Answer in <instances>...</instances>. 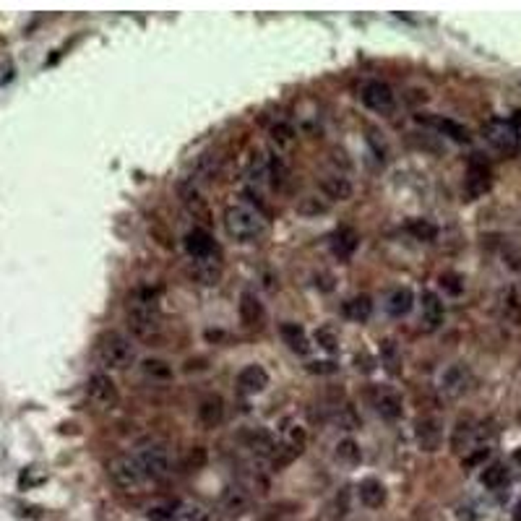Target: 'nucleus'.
<instances>
[{
	"mask_svg": "<svg viewBox=\"0 0 521 521\" xmlns=\"http://www.w3.org/2000/svg\"><path fill=\"white\" fill-rule=\"evenodd\" d=\"M224 230L237 243H256L266 232V219L258 208L247 204H234L224 211Z\"/></svg>",
	"mask_w": 521,
	"mask_h": 521,
	"instance_id": "obj_1",
	"label": "nucleus"
},
{
	"mask_svg": "<svg viewBox=\"0 0 521 521\" xmlns=\"http://www.w3.org/2000/svg\"><path fill=\"white\" fill-rule=\"evenodd\" d=\"M94 354H97V363L107 370H125L136 360V347L120 331H104L94 344Z\"/></svg>",
	"mask_w": 521,
	"mask_h": 521,
	"instance_id": "obj_2",
	"label": "nucleus"
},
{
	"mask_svg": "<svg viewBox=\"0 0 521 521\" xmlns=\"http://www.w3.org/2000/svg\"><path fill=\"white\" fill-rule=\"evenodd\" d=\"M130 334L136 339H154L159 337L162 328V315L152 295H138L128 302V313H125Z\"/></svg>",
	"mask_w": 521,
	"mask_h": 521,
	"instance_id": "obj_3",
	"label": "nucleus"
},
{
	"mask_svg": "<svg viewBox=\"0 0 521 521\" xmlns=\"http://www.w3.org/2000/svg\"><path fill=\"white\" fill-rule=\"evenodd\" d=\"M138 464H141L143 474H146V480L149 482H159L169 477V472H172V459H169V451L167 446H162V443H143L141 448H138Z\"/></svg>",
	"mask_w": 521,
	"mask_h": 521,
	"instance_id": "obj_4",
	"label": "nucleus"
},
{
	"mask_svg": "<svg viewBox=\"0 0 521 521\" xmlns=\"http://www.w3.org/2000/svg\"><path fill=\"white\" fill-rule=\"evenodd\" d=\"M107 472H110V480L115 482L117 487H123V490H138L143 482H149L146 474H143L141 464H138V459L130 454H120L115 459H110Z\"/></svg>",
	"mask_w": 521,
	"mask_h": 521,
	"instance_id": "obj_5",
	"label": "nucleus"
},
{
	"mask_svg": "<svg viewBox=\"0 0 521 521\" xmlns=\"http://www.w3.org/2000/svg\"><path fill=\"white\" fill-rule=\"evenodd\" d=\"M482 133H485V141L500 154H513L519 149V130L511 120H500V117L487 120Z\"/></svg>",
	"mask_w": 521,
	"mask_h": 521,
	"instance_id": "obj_6",
	"label": "nucleus"
},
{
	"mask_svg": "<svg viewBox=\"0 0 521 521\" xmlns=\"http://www.w3.org/2000/svg\"><path fill=\"white\" fill-rule=\"evenodd\" d=\"M360 99L367 110H373L378 115H391L393 112V107H396V94L391 89L386 81H365L363 89H360Z\"/></svg>",
	"mask_w": 521,
	"mask_h": 521,
	"instance_id": "obj_7",
	"label": "nucleus"
},
{
	"mask_svg": "<svg viewBox=\"0 0 521 521\" xmlns=\"http://www.w3.org/2000/svg\"><path fill=\"white\" fill-rule=\"evenodd\" d=\"M245 446L258 456L260 461H269L271 467L279 469V456H282V443L274 438L269 430L256 428L245 433Z\"/></svg>",
	"mask_w": 521,
	"mask_h": 521,
	"instance_id": "obj_8",
	"label": "nucleus"
},
{
	"mask_svg": "<svg viewBox=\"0 0 521 521\" xmlns=\"http://www.w3.org/2000/svg\"><path fill=\"white\" fill-rule=\"evenodd\" d=\"M86 396H89V402L94 404L97 409H112V407H117V399H120L115 380L110 376H104V373H94V376L89 378V383H86Z\"/></svg>",
	"mask_w": 521,
	"mask_h": 521,
	"instance_id": "obj_9",
	"label": "nucleus"
},
{
	"mask_svg": "<svg viewBox=\"0 0 521 521\" xmlns=\"http://www.w3.org/2000/svg\"><path fill=\"white\" fill-rule=\"evenodd\" d=\"M469 386H472V373H469V367L464 363L448 365L441 373V380H438V389H441V393L448 396V399L464 396L469 391Z\"/></svg>",
	"mask_w": 521,
	"mask_h": 521,
	"instance_id": "obj_10",
	"label": "nucleus"
},
{
	"mask_svg": "<svg viewBox=\"0 0 521 521\" xmlns=\"http://www.w3.org/2000/svg\"><path fill=\"white\" fill-rule=\"evenodd\" d=\"M490 185H493V172L487 167V162L472 159L467 169V180H464V193H467V198L469 201L480 198V195H485L490 191Z\"/></svg>",
	"mask_w": 521,
	"mask_h": 521,
	"instance_id": "obj_11",
	"label": "nucleus"
},
{
	"mask_svg": "<svg viewBox=\"0 0 521 521\" xmlns=\"http://www.w3.org/2000/svg\"><path fill=\"white\" fill-rule=\"evenodd\" d=\"M415 441L417 446L425 451V454H433V451H438L443 443V425L438 417H420L415 425Z\"/></svg>",
	"mask_w": 521,
	"mask_h": 521,
	"instance_id": "obj_12",
	"label": "nucleus"
},
{
	"mask_svg": "<svg viewBox=\"0 0 521 521\" xmlns=\"http://www.w3.org/2000/svg\"><path fill=\"white\" fill-rule=\"evenodd\" d=\"M443 318H446V311H443L441 298H438L435 292L425 289L422 298H420V328H422L425 334H433V331L441 328Z\"/></svg>",
	"mask_w": 521,
	"mask_h": 521,
	"instance_id": "obj_13",
	"label": "nucleus"
},
{
	"mask_svg": "<svg viewBox=\"0 0 521 521\" xmlns=\"http://www.w3.org/2000/svg\"><path fill=\"white\" fill-rule=\"evenodd\" d=\"M373 407H376V412L383 420H399L404 415V402H402V393L396 389H391V386H376L373 389Z\"/></svg>",
	"mask_w": 521,
	"mask_h": 521,
	"instance_id": "obj_14",
	"label": "nucleus"
},
{
	"mask_svg": "<svg viewBox=\"0 0 521 521\" xmlns=\"http://www.w3.org/2000/svg\"><path fill=\"white\" fill-rule=\"evenodd\" d=\"M318 188H321V195L328 204L331 201H350L352 195H354V185H352V180L344 172H328V175H324L321 182H318Z\"/></svg>",
	"mask_w": 521,
	"mask_h": 521,
	"instance_id": "obj_15",
	"label": "nucleus"
},
{
	"mask_svg": "<svg viewBox=\"0 0 521 521\" xmlns=\"http://www.w3.org/2000/svg\"><path fill=\"white\" fill-rule=\"evenodd\" d=\"M282 456H279V467H284L289 464L295 456L302 454V448H305V443H308V433L302 425L298 422H289L284 428V435H282Z\"/></svg>",
	"mask_w": 521,
	"mask_h": 521,
	"instance_id": "obj_16",
	"label": "nucleus"
},
{
	"mask_svg": "<svg viewBox=\"0 0 521 521\" xmlns=\"http://www.w3.org/2000/svg\"><path fill=\"white\" fill-rule=\"evenodd\" d=\"M185 250L193 260L201 258H214L217 245H214V237L204 230V227H193L191 232L185 234Z\"/></svg>",
	"mask_w": 521,
	"mask_h": 521,
	"instance_id": "obj_17",
	"label": "nucleus"
},
{
	"mask_svg": "<svg viewBox=\"0 0 521 521\" xmlns=\"http://www.w3.org/2000/svg\"><path fill=\"white\" fill-rule=\"evenodd\" d=\"M180 198H182V206L193 214V219L211 221V208H208V201L198 193V188H195V185H191V182H182L180 185Z\"/></svg>",
	"mask_w": 521,
	"mask_h": 521,
	"instance_id": "obj_18",
	"label": "nucleus"
},
{
	"mask_svg": "<svg viewBox=\"0 0 521 521\" xmlns=\"http://www.w3.org/2000/svg\"><path fill=\"white\" fill-rule=\"evenodd\" d=\"M269 386V373L260 367V365H245L240 373H237V389L243 393H260V391Z\"/></svg>",
	"mask_w": 521,
	"mask_h": 521,
	"instance_id": "obj_19",
	"label": "nucleus"
},
{
	"mask_svg": "<svg viewBox=\"0 0 521 521\" xmlns=\"http://www.w3.org/2000/svg\"><path fill=\"white\" fill-rule=\"evenodd\" d=\"M224 420V402L217 393H208L198 402V422L204 428H219Z\"/></svg>",
	"mask_w": 521,
	"mask_h": 521,
	"instance_id": "obj_20",
	"label": "nucleus"
},
{
	"mask_svg": "<svg viewBox=\"0 0 521 521\" xmlns=\"http://www.w3.org/2000/svg\"><path fill=\"white\" fill-rule=\"evenodd\" d=\"M357 245H360V234L354 232L352 227H339L337 232L331 234V250H334V256L339 260H350Z\"/></svg>",
	"mask_w": 521,
	"mask_h": 521,
	"instance_id": "obj_21",
	"label": "nucleus"
},
{
	"mask_svg": "<svg viewBox=\"0 0 521 521\" xmlns=\"http://www.w3.org/2000/svg\"><path fill=\"white\" fill-rule=\"evenodd\" d=\"M191 279H193V282H198V284H204V287L219 284V279H221L219 260H217V258L193 260V263H191Z\"/></svg>",
	"mask_w": 521,
	"mask_h": 521,
	"instance_id": "obj_22",
	"label": "nucleus"
},
{
	"mask_svg": "<svg viewBox=\"0 0 521 521\" xmlns=\"http://www.w3.org/2000/svg\"><path fill=\"white\" fill-rule=\"evenodd\" d=\"M412 305H415V295H412V289H407V287H396L389 295V300H386V311H389L393 318L407 315V313L412 311Z\"/></svg>",
	"mask_w": 521,
	"mask_h": 521,
	"instance_id": "obj_23",
	"label": "nucleus"
},
{
	"mask_svg": "<svg viewBox=\"0 0 521 521\" xmlns=\"http://www.w3.org/2000/svg\"><path fill=\"white\" fill-rule=\"evenodd\" d=\"M500 313L503 318L511 321V324H519L521 321V287L519 284H511L500 295Z\"/></svg>",
	"mask_w": 521,
	"mask_h": 521,
	"instance_id": "obj_24",
	"label": "nucleus"
},
{
	"mask_svg": "<svg viewBox=\"0 0 521 521\" xmlns=\"http://www.w3.org/2000/svg\"><path fill=\"white\" fill-rule=\"evenodd\" d=\"M344 315L354 321V324H365L370 315H373V300L367 295H354L344 302Z\"/></svg>",
	"mask_w": 521,
	"mask_h": 521,
	"instance_id": "obj_25",
	"label": "nucleus"
},
{
	"mask_svg": "<svg viewBox=\"0 0 521 521\" xmlns=\"http://www.w3.org/2000/svg\"><path fill=\"white\" fill-rule=\"evenodd\" d=\"M240 318L245 326H258L263 321V305L253 292H243L240 295Z\"/></svg>",
	"mask_w": 521,
	"mask_h": 521,
	"instance_id": "obj_26",
	"label": "nucleus"
},
{
	"mask_svg": "<svg viewBox=\"0 0 521 521\" xmlns=\"http://www.w3.org/2000/svg\"><path fill=\"white\" fill-rule=\"evenodd\" d=\"M172 521H211V513L193 500H180L172 506Z\"/></svg>",
	"mask_w": 521,
	"mask_h": 521,
	"instance_id": "obj_27",
	"label": "nucleus"
},
{
	"mask_svg": "<svg viewBox=\"0 0 521 521\" xmlns=\"http://www.w3.org/2000/svg\"><path fill=\"white\" fill-rule=\"evenodd\" d=\"M282 339H284V344L289 347L292 352H298V354H308L311 350V344H308V337H305V331H302V326L298 324H282Z\"/></svg>",
	"mask_w": 521,
	"mask_h": 521,
	"instance_id": "obj_28",
	"label": "nucleus"
},
{
	"mask_svg": "<svg viewBox=\"0 0 521 521\" xmlns=\"http://www.w3.org/2000/svg\"><path fill=\"white\" fill-rule=\"evenodd\" d=\"M380 365L386 367L389 376H399L402 373V352H399L393 339H383L380 341Z\"/></svg>",
	"mask_w": 521,
	"mask_h": 521,
	"instance_id": "obj_29",
	"label": "nucleus"
},
{
	"mask_svg": "<svg viewBox=\"0 0 521 521\" xmlns=\"http://www.w3.org/2000/svg\"><path fill=\"white\" fill-rule=\"evenodd\" d=\"M360 500L367 508H380L386 503V487L380 485V480H365L360 482Z\"/></svg>",
	"mask_w": 521,
	"mask_h": 521,
	"instance_id": "obj_30",
	"label": "nucleus"
},
{
	"mask_svg": "<svg viewBox=\"0 0 521 521\" xmlns=\"http://www.w3.org/2000/svg\"><path fill=\"white\" fill-rule=\"evenodd\" d=\"M328 208H331V204L326 201L324 195H318V193L302 195L298 204H295V211H298L300 217H321V214H326Z\"/></svg>",
	"mask_w": 521,
	"mask_h": 521,
	"instance_id": "obj_31",
	"label": "nucleus"
},
{
	"mask_svg": "<svg viewBox=\"0 0 521 521\" xmlns=\"http://www.w3.org/2000/svg\"><path fill=\"white\" fill-rule=\"evenodd\" d=\"M221 506L224 511H230V513H243L247 506H250V498L243 487H227L224 493H221Z\"/></svg>",
	"mask_w": 521,
	"mask_h": 521,
	"instance_id": "obj_32",
	"label": "nucleus"
},
{
	"mask_svg": "<svg viewBox=\"0 0 521 521\" xmlns=\"http://www.w3.org/2000/svg\"><path fill=\"white\" fill-rule=\"evenodd\" d=\"M508 480V469L506 464H500V461H493L490 467L482 469L480 474V482L487 487V490H498V487H503Z\"/></svg>",
	"mask_w": 521,
	"mask_h": 521,
	"instance_id": "obj_33",
	"label": "nucleus"
},
{
	"mask_svg": "<svg viewBox=\"0 0 521 521\" xmlns=\"http://www.w3.org/2000/svg\"><path fill=\"white\" fill-rule=\"evenodd\" d=\"M433 125L441 130L443 136H448L451 141H456V143H467L469 141V130L464 128L461 123L451 120V117H435V120H433Z\"/></svg>",
	"mask_w": 521,
	"mask_h": 521,
	"instance_id": "obj_34",
	"label": "nucleus"
},
{
	"mask_svg": "<svg viewBox=\"0 0 521 521\" xmlns=\"http://www.w3.org/2000/svg\"><path fill=\"white\" fill-rule=\"evenodd\" d=\"M337 459L341 464H347V467H354V464H360V459H363V451H360V443L352 441V438H344V441L337 443Z\"/></svg>",
	"mask_w": 521,
	"mask_h": 521,
	"instance_id": "obj_35",
	"label": "nucleus"
},
{
	"mask_svg": "<svg viewBox=\"0 0 521 521\" xmlns=\"http://www.w3.org/2000/svg\"><path fill=\"white\" fill-rule=\"evenodd\" d=\"M407 232L412 234L415 240L430 243V240H435V237H438V227H435L430 219H409L407 221Z\"/></svg>",
	"mask_w": 521,
	"mask_h": 521,
	"instance_id": "obj_36",
	"label": "nucleus"
},
{
	"mask_svg": "<svg viewBox=\"0 0 521 521\" xmlns=\"http://www.w3.org/2000/svg\"><path fill=\"white\" fill-rule=\"evenodd\" d=\"M474 438V428H472V420H459L454 428V435H451V446H454L456 451H461V448H467L469 443Z\"/></svg>",
	"mask_w": 521,
	"mask_h": 521,
	"instance_id": "obj_37",
	"label": "nucleus"
},
{
	"mask_svg": "<svg viewBox=\"0 0 521 521\" xmlns=\"http://www.w3.org/2000/svg\"><path fill=\"white\" fill-rule=\"evenodd\" d=\"M271 141L279 146V149H289L295 143V130L289 123H274L271 125Z\"/></svg>",
	"mask_w": 521,
	"mask_h": 521,
	"instance_id": "obj_38",
	"label": "nucleus"
},
{
	"mask_svg": "<svg viewBox=\"0 0 521 521\" xmlns=\"http://www.w3.org/2000/svg\"><path fill=\"white\" fill-rule=\"evenodd\" d=\"M143 373L149 378H159V380H167L172 378V367L165 360H143Z\"/></svg>",
	"mask_w": 521,
	"mask_h": 521,
	"instance_id": "obj_39",
	"label": "nucleus"
},
{
	"mask_svg": "<svg viewBox=\"0 0 521 521\" xmlns=\"http://www.w3.org/2000/svg\"><path fill=\"white\" fill-rule=\"evenodd\" d=\"M269 178H271V185L276 191H282L287 185V167L282 165V159H276V156L269 159Z\"/></svg>",
	"mask_w": 521,
	"mask_h": 521,
	"instance_id": "obj_40",
	"label": "nucleus"
},
{
	"mask_svg": "<svg viewBox=\"0 0 521 521\" xmlns=\"http://www.w3.org/2000/svg\"><path fill=\"white\" fill-rule=\"evenodd\" d=\"M315 341H318V347L326 352H337L339 350V337L334 334V328H328V326H324V328H318L315 331Z\"/></svg>",
	"mask_w": 521,
	"mask_h": 521,
	"instance_id": "obj_41",
	"label": "nucleus"
},
{
	"mask_svg": "<svg viewBox=\"0 0 521 521\" xmlns=\"http://www.w3.org/2000/svg\"><path fill=\"white\" fill-rule=\"evenodd\" d=\"M441 287H443V292H448V295H461L464 292V282H461V276L459 274H454V271H446V274H441Z\"/></svg>",
	"mask_w": 521,
	"mask_h": 521,
	"instance_id": "obj_42",
	"label": "nucleus"
},
{
	"mask_svg": "<svg viewBox=\"0 0 521 521\" xmlns=\"http://www.w3.org/2000/svg\"><path fill=\"white\" fill-rule=\"evenodd\" d=\"M308 370H311V373H334L337 365L334 363H311L308 365Z\"/></svg>",
	"mask_w": 521,
	"mask_h": 521,
	"instance_id": "obj_43",
	"label": "nucleus"
},
{
	"mask_svg": "<svg viewBox=\"0 0 521 521\" xmlns=\"http://www.w3.org/2000/svg\"><path fill=\"white\" fill-rule=\"evenodd\" d=\"M482 459H487V448H480L477 454H472L469 459H464V467H474V464H480Z\"/></svg>",
	"mask_w": 521,
	"mask_h": 521,
	"instance_id": "obj_44",
	"label": "nucleus"
},
{
	"mask_svg": "<svg viewBox=\"0 0 521 521\" xmlns=\"http://www.w3.org/2000/svg\"><path fill=\"white\" fill-rule=\"evenodd\" d=\"M513 521H521V503L513 508Z\"/></svg>",
	"mask_w": 521,
	"mask_h": 521,
	"instance_id": "obj_45",
	"label": "nucleus"
}]
</instances>
